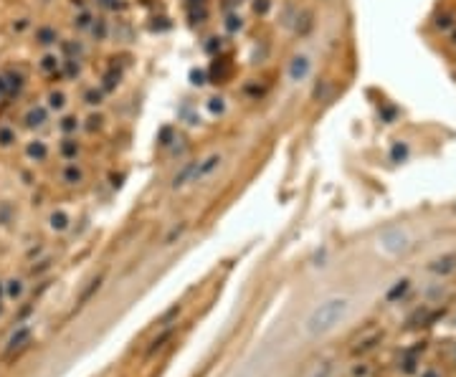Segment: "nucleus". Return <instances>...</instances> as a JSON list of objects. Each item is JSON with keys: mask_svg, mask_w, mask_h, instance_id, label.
<instances>
[{"mask_svg": "<svg viewBox=\"0 0 456 377\" xmlns=\"http://www.w3.org/2000/svg\"><path fill=\"white\" fill-rule=\"evenodd\" d=\"M350 312V302L345 296H332L327 302H322L319 306L312 309V314L307 317L304 321V329L309 337H319L325 332L335 329L340 321L345 319V314Z\"/></svg>", "mask_w": 456, "mask_h": 377, "instance_id": "f257e3e1", "label": "nucleus"}, {"mask_svg": "<svg viewBox=\"0 0 456 377\" xmlns=\"http://www.w3.org/2000/svg\"><path fill=\"white\" fill-rule=\"evenodd\" d=\"M377 246H380L385 253H391V256H398V253L408 251L410 246V238L403 228H388L380 233V238H377Z\"/></svg>", "mask_w": 456, "mask_h": 377, "instance_id": "f03ea898", "label": "nucleus"}, {"mask_svg": "<svg viewBox=\"0 0 456 377\" xmlns=\"http://www.w3.org/2000/svg\"><path fill=\"white\" fill-rule=\"evenodd\" d=\"M309 71H312V59H309L307 53H294L292 61H289V69H286L289 81H292V84L304 81L307 76H309Z\"/></svg>", "mask_w": 456, "mask_h": 377, "instance_id": "7ed1b4c3", "label": "nucleus"}, {"mask_svg": "<svg viewBox=\"0 0 456 377\" xmlns=\"http://www.w3.org/2000/svg\"><path fill=\"white\" fill-rule=\"evenodd\" d=\"M195 170H198V160H190V162H185L183 167H180V172H177L175 177H173V190H177V187H183V185H188V182H195Z\"/></svg>", "mask_w": 456, "mask_h": 377, "instance_id": "20e7f679", "label": "nucleus"}, {"mask_svg": "<svg viewBox=\"0 0 456 377\" xmlns=\"http://www.w3.org/2000/svg\"><path fill=\"white\" fill-rule=\"evenodd\" d=\"M220 162H223V157H220L218 152L208 154V157H205L203 162H198V170H195V182H198V180H203V177H208V175H213V172L220 167Z\"/></svg>", "mask_w": 456, "mask_h": 377, "instance_id": "39448f33", "label": "nucleus"}, {"mask_svg": "<svg viewBox=\"0 0 456 377\" xmlns=\"http://www.w3.org/2000/svg\"><path fill=\"white\" fill-rule=\"evenodd\" d=\"M46 119H48V109L46 106H31L28 112H26V117H23L26 127H31V129L43 127V124H46Z\"/></svg>", "mask_w": 456, "mask_h": 377, "instance_id": "423d86ee", "label": "nucleus"}, {"mask_svg": "<svg viewBox=\"0 0 456 377\" xmlns=\"http://www.w3.org/2000/svg\"><path fill=\"white\" fill-rule=\"evenodd\" d=\"M26 157L33 160V162H43L48 157V147H46V142L43 139H33L28 142V147H26Z\"/></svg>", "mask_w": 456, "mask_h": 377, "instance_id": "0eeeda50", "label": "nucleus"}, {"mask_svg": "<svg viewBox=\"0 0 456 377\" xmlns=\"http://www.w3.org/2000/svg\"><path fill=\"white\" fill-rule=\"evenodd\" d=\"M5 86H8V96L20 94V91H23V86H26V79L18 71H8L5 74Z\"/></svg>", "mask_w": 456, "mask_h": 377, "instance_id": "6e6552de", "label": "nucleus"}, {"mask_svg": "<svg viewBox=\"0 0 456 377\" xmlns=\"http://www.w3.org/2000/svg\"><path fill=\"white\" fill-rule=\"evenodd\" d=\"M56 38H59V33L51 26H43V28L36 30V43L38 46H51V43H56Z\"/></svg>", "mask_w": 456, "mask_h": 377, "instance_id": "1a4fd4ad", "label": "nucleus"}, {"mask_svg": "<svg viewBox=\"0 0 456 377\" xmlns=\"http://www.w3.org/2000/svg\"><path fill=\"white\" fill-rule=\"evenodd\" d=\"M456 269V256H441L431 263V271L433 273H449Z\"/></svg>", "mask_w": 456, "mask_h": 377, "instance_id": "9d476101", "label": "nucleus"}, {"mask_svg": "<svg viewBox=\"0 0 456 377\" xmlns=\"http://www.w3.org/2000/svg\"><path fill=\"white\" fill-rule=\"evenodd\" d=\"M28 337H31V329H28V327H20L18 332H13V334H10V339H8V352H13L16 347L23 345V342H28Z\"/></svg>", "mask_w": 456, "mask_h": 377, "instance_id": "9b49d317", "label": "nucleus"}, {"mask_svg": "<svg viewBox=\"0 0 456 377\" xmlns=\"http://www.w3.org/2000/svg\"><path fill=\"white\" fill-rule=\"evenodd\" d=\"M69 223H71V220H69V215H66L63 210H53L51 218H48V226L53 230H66V228H69Z\"/></svg>", "mask_w": 456, "mask_h": 377, "instance_id": "f8f14e48", "label": "nucleus"}, {"mask_svg": "<svg viewBox=\"0 0 456 377\" xmlns=\"http://www.w3.org/2000/svg\"><path fill=\"white\" fill-rule=\"evenodd\" d=\"M408 152H410V147H408V142H393V147H391V160L393 162H406L408 160Z\"/></svg>", "mask_w": 456, "mask_h": 377, "instance_id": "ddd939ff", "label": "nucleus"}, {"mask_svg": "<svg viewBox=\"0 0 456 377\" xmlns=\"http://www.w3.org/2000/svg\"><path fill=\"white\" fill-rule=\"evenodd\" d=\"M59 66H61V59L56 56V53H43V59H41V71L43 74L59 71Z\"/></svg>", "mask_w": 456, "mask_h": 377, "instance_id": "4468645a", "label": "nucleus"}, {"mask_svg": "<svg viewBox=\"0 0 456 377\" xmlns=\"http://www.w3.org/2000/svg\"><path fill=\"white\" fill-rule=\"evenodd\" d=\"M84 180V172L81 167H76V165H66V170H63V182H69V185H79Z\"/></svg>", "mask_w": 456, "mask_h": 377, "instance_id": "2eb2a0df", "label": "nucleus"}, {"mask_svg": "<svg viewBox=\"0 0 456 377\" xmlns=\"http://www.w3.org/2000/svg\"><path fill=\"white\" fill-rule=\"evenodd\" d=\"M309 28H312V10H302V13L297 15V26H294V30L299 33V36H304Z\"/></svg>", "mask_w": 456, "mask_h": 377, "instance_id": "dca6fc26", "label": "nucleus"}, {"mask_svg": "<svg viewBox=\"0 0 456 377\" xmlns=\"http://www.w3.org/2000/svg\"><path fill=\"white\" fill-rule=\"evenodd\" d=\"M63 106H66V96H63V91H51V94H48V104H46V109L61 112Z\"/></svg>", "mask_w": 456, "mask_h": 377, "instance_id": "f3484780", "label": "nucleus"}, {"mask_svg": "<svg viewBox=\"0 0 456 377\" xmlns=\"http://www.w3.org/2000/svg\"><path fill=\"white\" fill-rule=\"evenodd\" d=\"M16 142V129L8 124H0V147H10Z\"/></svg>", "mask_w": 456, "mask_h": 377, "instance_id": "a211bd4d", "label": "nucleus"}, {"mask_svg": "<svg viewBox=\"0 0 456 377\" xmlns=\"http://www.w3.org/2000/svg\"><path fill=\"white\" fill-rule=\"evenodd\" d=\"M61 154H63L66 160H74L76 154H79V145H76L74 139H69V137H66V139L61 142Z\"/></svg>", "mask_w": 456, "mask_h": 377, "instance_id": "6ab92c4d", "label": "nucleus"}, {"mask_svg": "<svg viewBox=\"0 0 456 377\" xmlns=\"http://www.w3.org/2000/svg\"><path fill=\"white\" fill-rule=\"evenodd\" d=\"M102 99H104V91H102V89H89V91L84 94V102H86L89 106H99V104H102Z\"/></svg>", "mask_w": 456, "mask_h": 377, "instance_id": "aec40b11", "label": "nucleus"}, {"mask_svg": "<svg viewBox=\"0 0 456 377\" xmlns=\"http://www.w3.org/2000/svg\"><path fill=\"white\" fill-rule=\"evenodd\" d=\"M408 279H403V281H398L395 286H393V289L391 291H388V302H395V299H400V296H403L406 291H408Z\"/></svg>", "mask_w": 456, "mask_h": 377, "instance_id": "412c9836", "label": "nucleus"}, {"mask_svg": "<svg viewBox=\"0 0 456 377\" xmlns=\"http://www.w3.org/2000/svg\"><path fill=\"white\" fill-rule=\"evenodd\" d=\"M208 112L213 114V117H216V114H223V112H226V102H223L220 96H210V99H208Z\"/></svg>", "mask_w": 456, "mask_h": 377, "instance_id": "4be33fe9", "label": "nucleus"}, {"mask_svg": "<svg viewBox=\"0 0 456 377\" xmlns=\"http://www.w3.org/2000/svg\"><path fill=\"white\" fill-rule=\"evenodd\" d=\"M92 23H94V18H92V13H86V10H81V13L74 18V26L79 28V30H86V28H92Z\"/></svg>", "mask_w": 456, "mask_h": 377, "instance_id": "5701e85b", "label": "nucleus"}, {"mask_svg": "<svg viewBox=\"0 0 456 377\" xmlns=\"http://www.w3.org/2000/svg\"><path fill=\"white\" fill-rule=\"evenodd\" d=\"M76 129H79V119L76 117H63L61 119V132L63 135H74Z\"/></svg>", "mask_w": 456, "mask_h": 377, "instance_id": "b1692460", "label": "nucleus"}, {"mask_svg": "<svg viewBox=\"0 0 456 377\" xmlns=\"http://www.w3.org/2000/svg\"><path fill=\"white\" fill-rule=\"evenodd\" d=\"M208 81V74L203 69H190V84L193 86H203Z\"/></svg>", "mask_w": 456, "mask_h": 377, "instance_id": "393cba45", "label": "nucleus"}, {"mask_svg": "<svg viewBox=\"0 0 456 377\" xmlns=\"http://www.w3.org/2000/svg\"><path fill=\"white\" fill-rule=\"evenodd\" d=\"M117 84H119V74H107L104 84H102V91H114Z\"/></svg>", "mask_w": 456, "mask_h": 377, "instance_id": "a878e982", "label": "nucleus"}, {"mask_svg": "<svg viewBox=\"0 0 456 377\" xmlns=\"http://www.w3.org/2000/svg\"><path fill=\"white\" fill-rule=\"evenodd\" d=\"M185 223H180V226H175L170 233H168V236H165V246H170V243H175V238H180L183 236V233H185Z\"/></svg>", "mask_w": 456, "mask_h": 377, "instance_id": "bb28decb", "label": "nucleus"}, {"mask_svg": "<svg viewBox=\"0 0 456 377\" xmlns=\"http://www.w3.org/2000/svg\"><path fill=\"white\" fill-rule=\"evenodd\" d=\"M5 291H8L10 299H18L20 294H23V284H20L18 279H13V281H8V289Z\"/></svg>", "mask_w": 456, "mask_h": 377, "instance_id": "cd10ccee", "label": "nucleus"}, {"mask_svg": "<svg viewBox=\"0 0 456 377\" xmlns=\"http://www.w3.org/2000/svg\"><path fill=\"white\" fill-rule=\"evenodd\" d=\"M271 10V0H253V13L256 15H266Z\"/></svg>", "mask_w": 456, "mask_h": 377, "instance_id": "c85d7f7f", "label": "nucleus"}, {"mask_svg": "<svg viewBox=\"0 0 456 377\" xmlns=\"http://www.w3.org/2000/svg\"><path fill=\"white\" fill-rule=\"evenodd\" d=\"M92 33H94V36H96L99 41H102V38H107V23H104L102 18H99V20H94V23H92Z\"/></svg>", "mask_w": 456, "mask_h": 377, "instance_id": "c756f323", "label": "nucleus"}, {"mask_svg": "<svg viewBox=\"0 0 456 377\" xmlns=\"http://www.w3.org/2000/svg\"><path fill=\"white\" fill-rule=\"evenodd\" d=\"M241 28H243L241 15H228V18H226V30H228V33H236V30H241Z\"/></svg>", "mask_w": 456, "mask_h": 377, "instance_id": "7c9ffc66", "label": "nucleus"}, {"mask_svg": "<svg viewBox=\"0 0 456 377\" xmlns=\"http://www.w3.org/2000/svg\"><path fill=\"white\" fill-rule=\"evenodd\" d=\"M436 28H441V30H449V28H454V15H451V13H443V15H439V20H436Z\"/></svg>", "mask_w": 456, "mask_h": 377, "instance_id": "2f4dec72", "label": "nucleus"}, {"mask_svg": "<svg viewBox=\"0 0 456 377\" xmlns=\"http://www.w3.org/2000/svg\"><path fill=\"white\" fill-rule=\"evenodd\" d=\"M160 145L162 147H170L173 145V129L170 127H162L160 129Z\"/></svg>", "mask_w": 456, "mask_h": 377, "instance_id": "473e14b6", "label": "nucleus"}, {"mask_svg": "<svg viewBox=\"0 0 456 377\" xmlns=\"http://www.w3.org/2000/svg\"><path fill=\"white\" fill-rule=\"evenodd\" d=\"M63 66H66V76H79V63H76V59H66Z\"/></svg>", "mask_w": 456, "mask_h": 377, "instance_id": "72a5a7b5", "label": "nucleus"}, {"mask_svg": "<svg viewBox=\"0 0 456 377\" xmlns=\"http://www.w3.org/2000/svg\"><path fill=\"white\" fill-rule=\"evenodd\" d=\"M99 286H102V279H94V281H92V286H89V289H86V291L81 294V302H86V299L92 296V294H94V291L99 289Z\"/></svg>", "mask_w": 456, "mask_h": 377, "instance_id": "f704fd0d", "label": "nucleus"}, {"mask_svg": "<svg viewBox=\"0 0 456 377\" xmlns=\"http://www.w3.org/2000/svg\"><path fill=\"white\" fill-rule=\"evenodd\" d=\"M210 43H205V51L208 53H216V51H220V38H208Z\"/></svg>", "mask_w": 456, "mask_h": 377, "instance_id": "c9c22d12", "label": "nucleus"}, {"mask_svg": "<svg viewBox=\"0 0 456 377\" xmlns=\"http://www.w3.org/2000/svg\"><path fill=\"white\" fill-rule=\"evenodd\" d=\"M325 91H327V81L317 84V86H314V91H312V99H322V96H325Z\"/></svg>", "mask_w": 456, "mask_h": 377, "instance_id": "e433bc0d", "label": "nucleus"}, {"mask_svg": "<svg viewBox=\"0 0 456 377\" xmlns=\"http://www.w3.org/2000/svg\"><path fill=\"white\" fill-rule=\"evenodd\" d=\"M99 8H107V10H114L117 8V0H96Z\"/></svg>", "mask_w": 456, "mask_h": 377, "instance_id": "4c0bfd02", "label": "nucleus"}, {"mask_svg": "<svg viewBox=\"0 0 456 377\" xmlns=\"http://www.w3.org/2000/svg\"><path fill=\"white\" fill-rule=\"evenodd\" d=\"M330 370H332L330 364H322V370H317L312 377H330Z\"/></svg>", "mask_w": 456, "mask_h": 377, "instance_id": "58836bf2", "label": "nucleus"}, {"mask_svg": "<svg viewBox=\"0 0 456 377\" xmlns=\"http://www.w3.org/2000/svg\"><path fill=\"white\" fill-rule=\"evenodd\" d=\"M352 375H355V377H365V375H368V367H355Z\"/></svg>", "mask_w": 456, "mask_h": 377, "instance_id": "ea45409f", "label": "nucleus"}, {"mask_svg": "<svg viewBox=\"0 0 456 377\" xmlns=\"http://www.w3.org/2000/svg\"><path fill=\"white\" fill-rule=\"evenodd\" d=\"M26 26H28V18H20V23H18V26H13V28H16V30H23Z\"/></svg>", "mask_w": 456, "mask_h": 377, "instance_id": "a19ab883", "label": "nucleus"}, {"mask_svg": "<svg viewBox=\"0 0 456 377\" xmlns=\"http://www.w3.org/2000/svg\"><path fill=\"white\" fill-rule=\"evenodd\" d=\"M424 377H436V372H426Z\"/></svg>", "mask_w": 456, "mask_h": 377, "instance_id": "79ce46f5", "label": "nucleus"}, {"mask_svg": "<svg viewBox=\"0 0 456 377\" xmlns=\"http://www.w3.org/2000/svg\"><path fill=\"white\" fill-rule=\"evenodd\" d=\"M454 43H456V30H454Z\"/></svg>", "mask_w": 456, "mask_h": 377, "instance_id": "37998d69", "label": "nucleus"}, {"mask_svg": "<svg viewBox=\"0 0 456 377\" xmlns=\"http://www.w3.org/2000/svg\"><path fill=\"white\" fill-rule=\"evenodd\" d=\"M0 294H3V284H0Z\"/></svg>", "mask_w": 456, "mask_h": 377, "instance_id": "c03bdc74", "label": "nucleus"}, {"mask_svg": "<svg viewBox=\"0 0 456 377\" xmlns=\"http://www.w3.org/2000/svg\"><path fill=\"white\" fill-rule=\"evenodd\" d=\"M454 210H456V205H454Z\"/></svg>", "mask_w": 456, "mask_h": 377, "instance_id": "a18cd8bd", "label": "nucleus"}]
</instances>
